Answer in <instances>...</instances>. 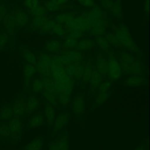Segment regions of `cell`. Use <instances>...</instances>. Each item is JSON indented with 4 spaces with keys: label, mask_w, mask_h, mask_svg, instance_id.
<instances>
[{
    "label": "cell",
    "mask_w": 150,
    "mask_h": 150,
    "mask_svg": "<svg viewBox=\"0 0 150 150\" xmlns=\"http://www.w3.org/2000/svg\"><path fill=\"white\" fill-rule=\"evenodd\" d=\"M97 44L103 51H107L109 47V44L105 38L103 37H98L96 38Z\"/></svg>",
    "instance_id": "42"
},
{
    "label": "cell",
    "mask_w": 150,
    "mask_h": 150,
    "mask_svg": "<svg viewBox=\"0 0 150 150\" xmlns=\"http://www.w3.org/2000/svg\"><path fill=\"white\" fill-rule=\"evenodd\" d=\"M93 71V67L91 62L90 61L86 64L85 68L83 75L82 77V83L85 85L90 82Z\"/></svg>",
    "instance_id": "33"
},
{
    "label": "cell",
    "mask_w": 150,
    "mask_h": 150,
    "mask_svg": "<svg viewBox=\"0 0 150 150\" xmlns=\"http://www.w3.org/2000/svg\"><path fill=\"white\" fill-rule=\"evenodd\" d=\"M77 43V41L76 39L68 35V36L66 37V40L62 44V46L65 48L71 49V48H74Z\"/></svg>",
    "instance_id": "41"
},
{
    "label": "cell",
    "mask_w": 150,
    "mask_h": 150,
    "mask_svg": "<svg viewBox=\"0 0 150 150\" xmlns=\"http://www.w3.org/2000/svg\"><path fill=\"white\" fill-rule=\"evenodd\" d=\"M37 57V62L35 68L37 73L40 76L51 77V56L46 53H39Z\"/></svg>",
    "instance_id": "4"
},
{
    "label": "cell",
    "mask_w": 150,
    "mask_h": 150,
    "mask_svg": "<svg viewBox=\"0 0 150 150\" xmlns=\"http://www.w3.org/2000/svg\"><path fill=\"white\" fill-rule=\"evenodd\" d=\"M62 43L60 40H49L45 42L43 50L45 52L49 53H55L60 51Z\"/></svg>",
    "instance_id": "23"
},
{
    "label": "cell",
    "mask_w": 150,
    "mask_h": 150,
    "mask_svg": "<svg viewBox=\"0 0 150 150\" xmlns=\"http://www.w3.org/2000/svg\"><path fill=\"white\" fill-rule=\"evenodd\" d=\"M70 114L68 112L60 113L56 117L51 134V138H54L57 134L64 129L70 119Z\"/></svg>",
    "instance_id": "10"
},
{
    "label": "cell",
    "mask_w": 150,
    "mask_h": 150,
    "mask_svg": "<svg viewBox=\"0 0 150 150\" xmlns=\"http://www.w3.org/2000/svg\"><path fill=\"white\" fill-rule=\"evenodd\" d=\"M144 79L140 75H134L129 76L125 82L126 85L130 86H138L143 84Z\"/></svg>",
    "instance_id": "28"
},
{
    "label": "cell",
    "mask_w": 150,
    "mask_h": 150,
    "mask_svg": "<svg viewBox=\"0 0 150 150\" xmlns=\"http://www.w3.org/2000/svg\"><path fill=\"white\" fill-rule=\"evenodd\" d=\"M114 34L120 44L127 48L133 52H136L137 48L133 39L131 38L129 31L126 25L121 24L119 28H115Z\"/></svg>",
    "instance_id": "3"
},
{
    "label": "cell",
    "mask_w": 150,
    "mask_h": 150,
    "mask_svg": "<svg viewBox=\"0 0 150 150\" xmlns=\"http://www.w3.org/2000/svg\"><path fill=\"white\" fill-rule=\"evenodd\" d=\"M114 0H100V6L105 10L111 11Z\"/></svg>",
    "instance_id": "49"
},
{
    "label": "cell",
    "mask_w": 150,
    "mask_h": 150,
    "mask_svg": "<svg viewBox=\"0 0 150 150\" xmlns=\"http://www.w3.org/2000/svg\"><path fill=\"white\" fill-rule=\"evenodd\" d=\"M56 23L53 19H49L45 22L44 24L40 29L39 33L41 34H45L50 33L52 31L54 26L55 25Z\"/></svg>",
    "instance_id": "34"
},
{
    "label": "cell",
    "mask_w": 150,
    "mask_h": 150,
    "mask_svg": "<svg viewBox=\"0 0 150 150\" xmlns=\"http://www.w3.org/2000/svg\"><path fill=\"white\" fill-rule=\"evenodd\" d=\"M27 95V93L22 92L12 100L11 103L13 116L23 119Z\"/></svg>",
    "instance_id": "6"
},
{
    "label": "cell",
    "mask_w": 150,
    "mask_h": 150,
    "mask_svg": "<svg viewBox=\"0 0 150 150\" xmlns=\"http://www.w3.org/2000/svg\"><path fill=\"white\" fill-rule=\"evenodd\" d=\"M97 70L100 74L107 76L108 73V62L106 59L103 56H99L97 61Z\"/></svg>",
    "instance_id": "27"
},
{
    "label": "cell",
    "mask_w": 150,
    "mask_h": 150,
    "mask_svg": "<svg viewBox=\"0 0 150 150\" xmlns=\"http://www.w3.org/2000/svg\"><path fill=\"white\" fill-rule=\"evenodd\" d=\"M135 61L134 58L127 53L122 52L120 54L119 64L121 69L125 73L130 74V68Z\"/></svg>",
    "instance_id": "17"
},
{
    "label": "cell",
    "mask_w": 150,
    "mask_h": 150,
    "mask_svg": "<svg viewBox=\"0 0 150 150\" xmlns=\"http://www.w3.org/2000/svg\"><path fill=\"white\" fill-rule=\"evenodd\" d=\"M41 104V100L37 94L31 93L27 95L26 102L25 111L23 117L25 122L31 115L39 110Z\"/></svg>",
    "instance_id": "8"
},
{
    "label": "cell",
    "mask_w": 150,
    "mask_h": 150,
    "mask_svg": "<svg viewBox=\"0 0 150 150\" xmlns=\"http://www.w3.org/2000/svg\"><path fill=\"white\" fill-rule=\"evenodd\" d=\"M7 5L4 1H0V24L2 23L7 12Z\"/></svg>",
    "instance_id": "47"
},
{
    "label": "cell",
    "mask_w": 150,
    "mask_h": 150,
    "mask_svg": "<svg viewBox=\"0 0 150 150\" xmlns=\"http://www.w3.org/2000/svg\"><path fill=\"white\" fill-rule=\"evenodd\" d=\"M105 38L109 44H112L114 45H118L120 44L114 33H108L106 35Z\"/></svg>",
    "instance_id": "48"
},
{
    "label": "cell",
    "mask_w": 150,
    "mask_h": 150,
    "mask_svg": "<svg viewBox=\"0 0 150 150\" xmlns=\"http://www.w3.org/2000/svg\"><path fill=\"white\" fill-rule=\"evenodd\" d=\"M80 3L85 7H93L94 5L93 0H83Z\"/></svg>",
    "instance_id": "51"
},
{
    "label": "cell",
    "mask_w": 150,
    "mask_h": 150,
    "mask_svg": "<svg viewBox=\"0 0 150 150\" xmlns=\"http://www.w3.org/2000/svg\"><path fill=\"white\" fill-rule=\"evenodd\" d=\"M42 96L45 98L48 103L53 106L57 107L59 106V103L55 95L53 93L50 92L47 90L43 89L42 91Z\"/></svg>",
    "instance_id": "31"
},
{
    "label": "cell",
    "mask_w": 150,
    "mask_h": 150,
    "mask_svg": "<svg viewBox=\"0 0 150 150\" xmlns=\"http://www.w3.org/2000/svg\"><path fill=\"white\" fill-rule=\"evenodd\" d=\"M55 3L60 5L65 4L68 2V0H50Z\"/></svg>",
    "instance_id": "52"
},
{
    "label": "cell",
    "mask_w": 150,
    "mask_h": 150,
    "mask_svg": "<svg viewBox=\"0 0 150 150\" xmlns=\"http://www.w3.org/2000/svg\"><path fill=\"white\" fill-rule=\"evenodd\" d=\"M69 135L66 129L56 135L53 140H51L47 145L48 150H69Z\"/></svg>",
    "instance_id": "5"
},
{
    "label": "cell",
    "mask_w": 150,
    "mask_h": 150,
    "mask_svg": "<svg viewBox=\"0 0 150 150\" xmlns=\"http://www.w3.org/2000/svg\"><path fill=\"white\" fill-rule=\"evenodd\" d=\"M16 24V30H18L27 26L29 22V14L19 7H15L12 10Z\"/></svg>",
    "instance_id": "14"
},
{
    "label": "cell",
    "mask_w": 150,
    "mask_h": 150,
    "mask_svg": "<svg viewBox=\"0 0 150 150\" xmlns=\"http://www.w3.org/2000/svg\"><path fill=\"white\" fill-rule=\"evenodd\" d=\"M90 34L95 37H102L105 33V28L104 26L92 27L90 31Z\"/></svg>",
    "instance_id": "40"
},
{
    "label": "cell",
    "mask_w": 150,
    "mask_h": 150,
    "mask_svg": "<svg viewBox=\"0 0 150 150\" xmlns=\"http://www.w3.org/2000/svg\"><path fill=\"white\" fill-rule=\"evenodd\" d=\"M69 35L72 37L74 38H81L83 36L84 33L83 32L79 31L71 30L70 31L67 33Z\"/></svg>",
    "instance_id": "50"
},
{
    "label": "cell",
    "mask_w": 150,
    "mask_h": 150,
    "mask_svg": "<svg viewBox=\"0 0 150 150\" xmlns=\"http://www.w3.org/2000/svg\"><path fill=\"white\" fill-rule=\"evenodd\" d=\"M49 19V18L46 16L33 18L29 22L27 29L29 31L32 32L39 31L44 23Z\"/></svg>",
    "instance_id": "19"
},
{
    "label": "cell",
    "mask_w": 150,
    "mask_h": 150,
    "mask_svg": "<svg viewBox=\"0 0 150 150\" xmlns=\"http://www.w3.org/2000/svg\"><path fill=\"white\" fill-rule=\"evenodd\" d=\"M25 122L23 118L15 116H12L9 120L10 129V144L13 147H16L22 139Z\"/></svg>",
    "instance_id": "2"
},
{
    "label": "cell",
    "mask_w": 150,
    "mask_h": 150,
    "mask_svg": "<svg viewBox=\"0 0 150 150\" xmlns=\"http://www.w3.org/2000/svg\"><path fill=\"white\" fill-rule=\"evenodd\" d=\"M110 11L114 17L118 19L122 18V6L120 0H114L112 7Z\"/></svg>",
    "instance_id": "30"
},
{
    "label": "cell",
    "mask_w": 150,
    "mask_h": 150,
    "mask_svg": "<svg viewBox=\"0 0 150 150\" xmlns=\"http://www.w3.org/2000/svg\"><path fill=\"white\" fill-rule=\"evenodd\" d=\"M10 137L9 121L0 122V143L3 144H10Z\"/></svg>",
    "instance_id": "20"
},
{
    "label": "cell",
    "mask_w": 150,
    "mask_h": 150,
    "mask_svg": "<svg viewBox=\"0 0 150 150\" xmlns=\"http://www.w3.org/2000/svg\"><path fill=\"white\" fill-rule=\"evenodd\" d=\"M51 33L53 35L57 36H63L66 34V31L64 27H63L62 25L59 24H55L54 26Z\"/></svg>",
    "instance_id": "43"
},
{
    "label": "cell",
    "mask_w": 150,
    "mask_h": 150,
    "mask_svg": "<svg viewBox=\"0 0 150 150\" xmlns=\"http://www.w3.org/2000/svg\"><path fill=\"white\" fill-rule=\"evenodd\" d=\"M90 89L91 91L95 92L98 89L102 83L101 74L97 70H93L91 77L90 79Z\"/></svg>",
    "instance_id": "25"
},
{
    "label": "cell",
    "mask_w": 150,
    "mask_h": 150,
    "mask_svg": "<svg viewBox=\"0 0 150 150\" xmlns=\"http://www.w3.org/2000/svg\"><path fill=\"white\" fill-rule=\"evenodd\" d=\"M8 44H9V39L8 34L4 31L0 33V52L8 48Z\"/></svg>",
    "instance_id": "38"
},
{
    "label": "cell",
    "mask_w": 150,
    "mask_h": 150,
    "mask_svg": "<svg viewBox=\"0 0 150 150\" xmlns=\"http://www.w3.org/2000/svg\"><path fill=\"white\" fill-rule=\"evenodd\" d=\"M111 94V92L109 91L103 93H98L97 96L95 100V105H94L95 107H98L100 105L103 104L110 97Z\"/></svg>",
    "instance_id": "36"
},
{
    "label": "cell",
    "mask_w": 150,
    "mask_h": 150,
    "mask_svg": "<svg viewBox=\"0 0 150 150\" xmlns=\"http://www.w3.org/2000/svg\"><path fill=\"white\" fill-rule=\"evenodd\" d=\"M84 65L81 63L70 64L65 67L67 75L75 80L82 79L84 71Z\"/></svg>",
    "instance_id": "15"
},
{
    "label": "cell",
    "mask_w": 150,
    "mask_h": 150,
    "mask_svg": "<svg viewBox=\"0 0 150 150\" xmlns=\"http://www.w3.org/2000/svg\"><path fill=\"white\" fill-rule=\"evenodd\" d=\"M47 12V11L43 6L39 5L35 8L29 10L28 14L32 17L34 18L46 16Z\"/></svg>",
    "instance_id": "35"
},
{
    "label": "cell",
    "mask_w": 150,
    "mask_h": 150,
    "mask_svg": "<svg viewBox=\"0 0 150 150\" xmlns=\"http://www.w3.org/2000/svg\"><path fill=\"white\" fill-rule=\"evenodd\" d=\"M20 52L23 60L28 62L29 64L35 66L37 62L36 54L34 53L32 50L25 45L20 46Z\"/></svg>",
    "instance_id": "18"
},
{
    "label": "cell",
    "mask_w": 150,
    "mask_h": 150,
    "mask_svg": "<svg viewBox=\"0 0 150 150\" xmlns=\"http://www.w3.org/2000/svg\"><path fill=\"white\" fill-rule=\"evenodd\" d=\"M142 71L141 64L139 61H136L130 68V74L134 75L140 74Z\"/></svg>",
    "instance_id": "44"
},
{
    "label": "cell",
    "mask_w": 150,
    "mask_h": 150,
    "mask_svg": "<svg viewBox=\"0 0 150 150\" xmlns=\"http://www.w3.org/2000/svg\"><path fill=\"white\" fill-rule=\"evenodd\" d=\"M27 119V123L24 125V131L38 127L47 126L46 121L43 109L38 110L33 113Z\"/></svg>",
    "instance_id": "7"
},
{
    "label": "cell",
    "mask_w": 150,
    "mask_h": 150,
    "mask_svg": "<svg viewBox=\"0 0 150 150\" xmlns=\"http://www.w3.org/2000/svg\"><path fill=\"white\" fill-rule=\"evenodd\" d=\"M13 116L11 103L3 105L0 108V122L9 121Z\"/></svg>",
    "instance_id": "24"
},
{
    "label": "cell",
    "mask_w": 150,
    "mask_h": 150,
    "mask_svg": "<svg viewBox=\"0 0 150 150\" xmlns=\"http://www.w3.org/2000/svg\"><path fill=\"white\" fill-rule=\"evenodd\" d=\"M43 110L48 129L49 130H52L53 127L54 122L56 117L55 108L46 102L44 105Z\"/></svg>",
    "instance_id": "16"
},
{
    "label": "cell",
    "mask_w": 150,
    "mask_h": 150,
    "mask_svg": "<svg viewBox=\"0 0 150 150\" xmlns=\"http://www.w3.org/2000/svg\"><path fill=\"white\" fill-rule=\"evenodd\" d=\"M112 86V82L110 80H107L101 83L99 87L98 93H103L109 91Z\"/></svg>",
    "instance_id": "46"
},
{
    "label": "cell",
    "mask_w": 150,
    "mask_h": 150,
    "mask_svg": "<svg viewBox=\"0 0 150 150\" xmlns=\"http://www.w3.org/2000/svg\"><path fill=\"white\" fill-rule=\"evenodd\" d=\"M135 150H149L147 144H141L138 146Z\"/></svg>",
    "instance_id": "53"
},
{
    "label": "cell",
    "mask_w": 150,
    "mask_h": 150,
    "mask_svg": "<svg viewBox=\"0 0 150 150\" xmlns=\"http://www.w3.org/2000/svg\"><path fill=\"white\" fill-rule=\"evenodd\" d=\"M94 45L93 41L89 38H84L80 40L75 46V49L78 51L91 49Z\"/></svg>",
    "instance_id": "29"
},
{
    "label": "cell",
    "mask_w": 150,
    "mask_h": 150,
    "mask_svg": "<svg viewBox=\"0 0 150 150\" xmlns=\"http://www.w3.org/2000/svg\"><path fill=\"white\" fill-rule=\"evenodd\" d=\"M43 7L47 11L50 12H55L60 9V6L51 1H47L44 2Z\"/></svg>",
    "instance_id": "39"
},
{
    "label": "cell",
    "mask_w": 150,
    "mask_h": 150,
    "mask_svg": "<svg viewBox=\"0 0 150 150\" xmlns=\"http://www.w3.org/2000/svg\"><path fill=\"white\" fill-rule=\"evenodd\" d=\"M75 16L74 14L71 13H60L57 14L55 16L54 19L53 20L55 21L56 23L62 25L68 22L72 18H74Z\"/></svg>",
    "instance_id": "32"
},
{
    "label": "cell",
    "mask_w": 150,
    "mask_h": 150,
    "mask_svg": "<svg viewBox=\"0 0 150 150\" xmlns=\"http://www.w3.org/2000/svg\"><path fill=\"white\" fill-rule=\"evenodd\" d=\"M63 54L68 59L70 64L81 63L82 60L83 55L78 51H68Z\"/></svg>",
    "instance_id": "26"
},
{
    "label": "cell",
    "mask_w": 150,
    "mask_h": 150,
    "mask_svg": "<svg viewBox=\"0 0 150 150\" xmlns=\"http://www.w3.org/2000/svg\"><path fill=\"white\" fill-rule=\"evenodd\" d=\"M39 0H24L23 4L27 9H33L40 5Z\"/></svg>",
    "instance_id": "45"
},
{
    "label": "cell",
    "mask_w": 150,
    "mask_h": 150,
    "mask_svg": "<svg viewBox=\"0 0 150 150\" xmlns=\"http://www.w3.org/2000/svg\"><path fill=\"white\" fill-rule=\"evenodd\" d=\"M44 88V83L42 76L36 74L31 79V90L32 93L37 94L42 92Z\"/></svg>",
    "instance_id": "22"
},
{
    "label": "cell",
    "mask_w": 150,
    "mask_h": 150,
    "mask_svg": "<svg viewBox=\"0 0 150 150\" xmlns=\"http://www.w3.org/2000/svg\"><path fill=\"white\" fill-rule=\"evenodd\" d=\"M44 144V137L41 135H38L28 144L18 150H43Z\"/></svg>",
    "instance_id": "21"
},
{
    "label": "cell",
    "mask_w": 150,
    "mask_h": 150,
    "mask_svg": "<svg viewBox=\"0 0 150 150\" xmlns=\"http://www.w3.org/2000/svg\"><path fill=\"white\" fill-rule=\"evenodd\" d=\"M23 92H28L31 90V79L37 74L35 67L23 60Z\"/></svg>",
    "instance_id": "9"
},
{
    "label": "cell",
    "mask_w": 150,
    "mask_h": 150,
    "mask_svg": "<svg viewBox=\"0 0 150 150\" xmlns=\"http://www.w3.org/2000/svg\"><path fill=\"white\" fill-rule=\"evenodd\" d=\"M23 63L6 53L0 52V108L23 91Z\"/></svg>",
    "instance_id": "1"
},
{
    "label": "cell",
    "mask_w": 150,
    "mask_h": 150,
    "mask_svg": "<svg viewBox=\"0 0 150 150\" xmlns=\"http://www.w3.org/2000/svg\"><path fill=\"white\" fill-rule=\"evenodd\" d=\"M108 62L107 76L112 81H116L119 79L122 75V69L118 60L111 53L109 55Z\"/></svg>",
    "instance_id": "11"
},
{
    "label": "cell",
    "mask_w": 150,
    "mask_h": 150,
    "mask_svg": "<svg viewBox=\"0 0 150 150\" xmlns=\"http://www.w3.org/2000/svg\"><path fill=\"white\" fill-rule=\"evenodd\" d=\"M71 95L65 93H61L58 94L57 97V100L58 103L62 106H67L71 100Z\"/></svg>",
    "instance_id": "37"
},
{
    "label": "cell",
    "mask_w": 150,
    "mask_h": 150,
    "mask_svg": "<svg viewBox=\"0 0 150 150\" xmlns=\"http://www.w3.org/2000/svg\"><path fill=\"white\" fill-rule=\"evenodd\" d=\"M2 23L4 30L9 36V44L11 45L13 43V36L16 30L12 10H9L8 9L7 13Z\"/></svg>",
    "instance_id": "12"
},
{
    "label": "cell",
    "mask_w": 150,
    "mask_h": 150,
    "mask_svg": "<svg viewBox=\"0 0 150 150\" xmlns=\"http://www.w3.org/2000/svg\"><path fill=\"white\" fill-rule=\"evenodd\" d=\"M149 0H146L144 4V10H145V14L148 15L149 12Z\"/></svg>",
    "instance_id": "54"
},
{
    "label": "cell",
    "mask_w": 150,
    "mask_h": 150,
    "mask_svg": "<svg viewBox=\"0 0 150 150\" xmlns=\"http://www.w3.org/2000/svg\"><path fill=\"white\" fill-rule=\"evenodd\" d=\"M85 104L84 93H78L75 97L72 105L73 113L77 119H81L83 117L85 111Z\"/></svg>",
    "instance_id": "13"
}]
</instances>
